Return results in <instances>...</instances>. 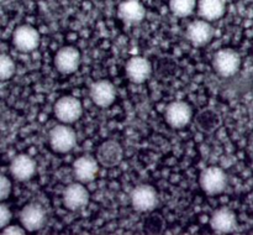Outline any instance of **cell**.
Returning a JSON list of instances; mask_svg holds the SVG:
<instances>
[{"label": "cell", "mask_w": 253, "mask_h": 235, "mask_svg": "<svg viewBox=\"0 0 253 235\" xmlns=\"http://www.w3.org/2000/svg\"><path fill=\"white\" fill-rule=\"evenodd\" d=\"M12 44L17 51H34L40 44L39 31L30 25H21V26L16 27L12 34Z\"/></svg>", "instance_id": "9c48e42d"}, {"label": "cell", "mask_w": 253, "mask_h": 235, "mask_svg": "<svg viewBox=\"0 0 253 235\" xmlns=\"http://www.w3.org/2000/svg\"><path fill=\"white\" fill-rule=\"evenodd\" d=\"M200 187L207 194L216 195L225 190L227 186V177L224 170L216 166L208 167L200 173Z\"/></svg>", "instance_id": "3957f363"}, {"label": "cell", "mask_w": 253, "mask_h": 235, "mask_svg": "<svg viewBox=\"0 0 253 235\" xmlns=\"http://www.w3.org/2000/svg\"><path fill=\"white\" fill-rule=\"evenodd\" d=\"M12 189L11 182L5 175L0 176V199L5 200L10 195Z\"/></svg>", "instance_id": "7402d4cb"}, {"label": "cell", "mask_w": 253, "mask_h": 235, "mask_svg": "<svg viewBox=\"0 0 253 235\" xmlns=\"http://www.w3.org/2000/svg\"><path fill=\"white\" fill-rule=\"evenodd\" d=\"M20 222L27 232H36L46 223V210L39 203H29L20 212Z\"/></svg>", "instance_id": "ba28073f"}, {"label": "cell", "mask_w": 253, "mask_h": 235, "mask_svg": "<svg viewBox=\"0 0 253 235\" xmlns=\"http://www.w3.org/2000/svg\"><path fill=\"white\" fill-rule=\"evenodd\" d=\"M212 67L219 76L229 78L239 72L241 67V57L235 49L221 48L212 57Z\"/></svg>", "instance_id": "7a4b0ae2"}, {"label": "cell", "mask_w": 253, "mask_h": 235, "mask_svg": "<svg viewBox=\"0 0 253 235\" xmlns=\"http://www.w3.org/2000/svg\"><path fill=\"white\" fill-rule=\"evenodd\" d=\"M99 165L98 160L91 156H81L73 163L74 177L82 183L91 182L98 173Z\"/></svg>", "instance_id": "2e32d148"}, {"label": "cell", "mask_w": 253, "mask_h": 235, "mask_svg": "<svg viewBox=\"0 0 253 235\" xmlns=\"http://www.w3.org/2000/svg\"><path fill=\"white\" fill-rule=\"evenodd\" d=\"M81 63V52L73 46H66L58 49L54 56V66L63 74H71L78 69Z\"/></svg>", "instance_id": "30bf717a"}, {"label": "cell", "mask_w": 253, "mask_h": 235, "mask_svg": "<svg viewBox=\"0 0 253 235\" xmlns=\"http://www.w3.org/2000/svg\"><path fill=\"white\" fill-rule=\"evenodd\" d=\"M152 73V66L147 58L142 56H135L126 63V74L128 79L136 84L147 81Z\"/></svg>", "instance_id": "9a60e30c"}, {"label": "cell", "mask_w": 253, "mask_h": 235, "mask_svg": "<svg viewBox=\"0 0 253 235\" xmlns=\"http://www.w3.org/2000/svg\"><path fill=\"white\" fill-rule=\"evenodd\" d=\"M197 6V0H169V9L172 14L182 19L192 15Z\"/></svg>", "instance_id": "ffe728a7"}, {"label": "cell", "mask_w": 253, "mask_h": 235, "mask_svg": "<svg viewBox=\"0 0 253 235\" xmlns=\"http://www.w3.org/2000/svg\"><path fill=\"white\" fill-rule=\"evenodd\" d=\"M89 202V192L82 182L67 186L63 192V204L69 210H78L85 207Z\"/></svg>", "instance_id": "4fadbf2b"}, {"label": "cell", "mask_w": 253, "mask_h": 235, "mask_svg": "<svg viewBox=\"0 0 253 235\" xmlns=\"http://www.w3.org/2000/svg\"><path fill=\"white\" fill-rule=\"evenodd\" d=\"M10 173L17 181H29L36 173V162L31 156L20 153L10 162Z\"/></svg>", "instance_id": "5bb4252c"}, {"label": "cell", "mask_w": 253, "mask_h": 235, "mask_svg": "<svg viewBox=\"0 0 253 235\" xmlns=\"http://www.w3.org/2000/svg\"><path fill=\"white\" fill-rule=\"evenodd\" d=\"M131 203L138 212H151L158 204L157 190L152 186H137L131 193Z\"/></svg>", "instance_id": "8992f818"}, {"label": "cell", "mask_w": 253, "mask_h": 235, "mask_svg": "<svg viewBox=\"0 0 253 235\" xmlns=\"http://www.w3.org/2000/svg\"><path fill=\"white\" fill-rule=\"evenodd\" d=\"M48 141L52 150L59 153H67L76 147V131L72 126H69V124H58L49 131Z\"/></svg>", "instance_id": "6da1fadb"}, {"label": "cell", "mask_w": 253, "mask_h": 235, "mask_svg": "<svg viewBox=\"0 0 253 235\" xmlns=\"http://www.w3.org/2000/svg\"><path fill=\"white\" fill-rule=\"evenodd\" d=\"M210 224H211L212 230L217 234H227L236 229V215L230 208H220L214 212L210 219Z\"/></svg>", "instance_id": "ac0fdd59"}, {"label": "cell", "mask_w": 253, "mask_h": 235, "mask_svg": "<svg viewBox=\"0 0 253 235\" xmlns=\"http://www.w3.org/2000/svg\"><path fill=\"white\" fill-rule=\"evenodd\" d=\"M124 157L123 147L114 140H106L96 150V160L104 167H115L120 165Z\"/></svg>", "instance_id": "8fae6325"}, {"label": "cell", "mask_w": 253, "mask_h": 235, "mask_svg": "<svg viewBox=\"0 0 253 235\" xmlns=\"http://www.w3.org/2000/svg\"><path fill=\"white\" fill-rule=\"evenodd\" d=\"M197 7L202 19L215 21L225 14L226 4L225 0H198Z\"/></svg>", "instance_id": "d6986e66"}, {"label": "cell", "mask_w": 253, "mask_h": 235, "mask_svg": "<svg viewBox=\"0 0 253 235\" xmlns=\"http://www.w3.org/2000/svg\"><path fill=\"white\" fill-rule=\"evenodd\" d=\"M89 94L95 105L100 106V108H108L115 100L116 89L110 81L100 79L91 84Z\"/></svg>", "instance_id": "7c38bea8"}, {"label": "cell", "mask_w": 253, "mask_h": 235, "mask_svg": "<svg viewBox=\"0 0 253 235\" xmlns=\"http://www.w3.org/2000/svg\"><path fill=\"white\" fill-rule=\"evenodd\" d=\"M11 210L4 203V200H1V204H0V228H5L6 225L10 224V220H11Z\"/></svg>", "instance_id": "603a6c76"}, {"label": "cell", "mask_w": 253, "mask_h": 235, "mask_svg": "<svg viewBox=\"0 0 253 235\" xmlns=\"http://www.w3.org/2000/svg\"><path fill=\"white\" fill-rule=\"evenodd\" d=\"M15 63L12 58L7 54L1 53L0 56V79L1 81H6L10 79L15 73Z\"/></svg>", "instance_id": "44dd1931"}, {"label": "cell", "mask_w": 253, "mask_h": 235, "mask_svg": "<svg viewBox=\"0 0 253 235\" xmlns=\"http://www.w3.org/2000/svg\"><path fill=\"white\" fill-rule=\"evenodd\" d=\"M27 230L25 229L24 227H20V225H6L5 228H2L1 229V233L4 235H9V234H16V235H20V234H25Z\"/></svg>", "instance_id": "cb8c5ba5"}, {"label": "cell", "mask_w": 253, "mask_h": 235, "mask_svg": "<svg viewBox=\"0 0 253 235\" xmlns=\"http://www.w3.org/2000/svg\"><path fill=\"white\" fill-rule=\"evenodd\" d=\"M54 115L61 123L71 124L78 120L83 113L81 100L76 96L64 95L59 98L54 104Z\"/></svg>", "instance_id": "277c9868"}, {"label": "cell", "mask_w": 253, "mask_h": 235, "mask_svg": "<svg viewBox=\"0 0 253 235\" xmlns=\"http://www.w3.org/2000/svg\"><path fill=\"white\" fill-rule=\"evenodd\" d=\"M193 118V109L187 101L175 100L167 105L165 119L169 126L174 129L185 128Z\"/></svg>", "instance_id": "5b68a950"}, {"label": "cell", "mask_w": 253, "mask_h": 235, "mask_svg": "<svg viewBox=\"0 0 253 235\" xmlns=\"http://www.w3.org/2000/svg\"><path fill=\"white\" fill-rule=\"evenodd\" d=\"M118 15L128 25L140 24L146 16V9L140 0H124L118 9Z\"/></svg>", "instance_id": "e0dca14e"}, {"label": "cell", "mask_w": 253, "mask_h": 235, "mask_svg": "<svg viewBox=\"0 0 253 235\" xmlns=\"http://www.w3.org/2000/svg\"><path fill=\"white\" fill-rule=\"evenodd\" d=\"M214 27L205 19L194 20L187 27V39L193 46L203 47L214 37Z\"/></svg>", "instance_id": "52a82bcc"}]
</instances>
